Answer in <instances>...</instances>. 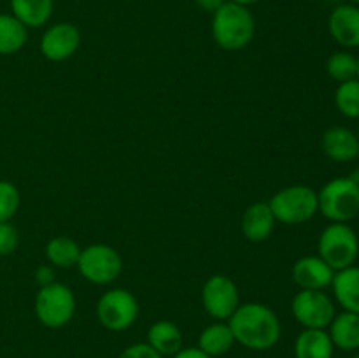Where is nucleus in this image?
<instances>
[{
	"instance_id": "obj_1",
	"label": "nucleus",
	"mask_w": 359,
	"mask_h": 358,
	"mask_svg": "<svg viewBox=\"0 0 359 358\" xmlns=\"http://www.w3.org/2000/svg\"><path fill=\"white\" fill-rule=\"evenodd\" d=\"M235 343L252 351H266L276 346L283 333L279 316L259 302L241 304L228 319Z\"/></svg>"
},
{
	"instance_id": "obj_2",
	"label": "nucleus",
	"mask_w": 359,
	"mask_h": 358,
	"mask_svg": "<svg viewBox=\"0 0 359 358\" xmlns=\"http://www.w3.org/2000/svg\"><path fill=\"white\" fill-rule=\"evenodd\" d=\"M212 39L224 51H241L255 39L256 21L249 7L233 2H224L212 13Z\"/></svg>"
},
{
	"instance_id": "obj_3",
	"label": "nucleus",
	"mask_w": 359,
	"mask_h": 358,
	"mask_svg": "<svg viewBox=\"0 0 359 358\" xmlns=\"http://www.w3.org/2000/svg\"><path fill=\"white\" fill-rule=\"evenodd\" d=\"M318 202L332 223H347L359 214V183L349 175L333 178L318 192Z\"/></svg>"
},
{
	"instance_id": "obj_4",
	"label": "nucleus",
	"mask_w": 359,
	"mask_h": 358,
	"mask_svg": "<svg viewBox=\"0 0 359 358\" xmlns=\"http://www.w3.org/2000/svg\"><path fill=\"white\" fill-rule=\"evenodd\" d=\"M273 216L283 225H302L319 213L318 192L311 186L291 185L269 200Z\"/></svg>"
},
{
	"instance_id": "obj_5",
	"label": "nucleus",
	"mask_w": 359,
	"mask_h": 358,
	"mask_svg": "<svg viewBox=\"0 0 359 358\" xmlns=\"http://www.w3.org/2000/svg\"><path fill=\"white\" fill-rule=\"evenodd\" d=\"M35 316L48 329H62L72 321L76 314L74 291L63 283H51L39 288L34 304Z\"/></svg>"
},
{
	"instance_id": "obj_6",
	"label": "nucleus",
	"mask_w": 359,
	"mask_h": 358,
	"mask_svg": "<svg viewBox=\"0 0 359 358\" xmlns=\"http://www.w3.org/2000/svg\"><path fill=\"white\" fill-rule=\"evenodd\" d=\"M318 251L335 272L354 265L359 256L358 234L347 223H330L319 235Z\"/></svg>"
},
{
	"instance_id": "obj_7",
	"label": "nucleus",
	"mask_w": 359,
	"mask_h": 358,
	"mask_svg": "<svg viewBox=\"0 0 359 358\" xmlns=\"http://www.w3.org/2000/svg\"><path fill=\"white\" fill-rule=\"evenodd\" d=\"M76 267L88 283L105 286L121 276L123 258L112 246L90 244L81 249Z\"/></svg>"
},
{
	"instance_id": "obj_8",
	"label": "nucleus",
	"mask_w": 359,
	"mask_h": 358,
	"mask_svg": "<svg viewBox=\"0 0 359 358\" xmlns=\"http://www.w3.org/2000/svg\"><path fill=\"white\" fill-rule=\"evenodd\" d=\"M97 318L104 329L123 332L139 318V302L132 291L125 288H112L98 298Z\"/></svg>"
},
{
	"instance_id": "obj_9",
	"label": "nucleus",
	"mask_w": 359,
	"mask_h": 358,
	"mask_svg": "<svg viewBox=\"0 0 359 358\" xmlns=\"http://www.w3.org/2000/svg\"><path fill=\"white\" fill-rule=\"evenodd\" d=\"M291 312L304 329L326 330L335 318V304L323 290H300L291 300Z\"/></svg>"
},
{
	"instance_id": "obj_10",
	"label": "nucleus",
	"mask_w": 359,
	"mask_h": 358,
	"mask_svg": "<svg viewBox=\"0 0 359 358\" xmlns=\"http://www.w3.org/2000/svg\"><path fill=\"white\" fill-rule=\"evenodd\" d=\"M202 305L210 318L217 321L230 319L241 305V293L235 281L224 274L210 276L202 288Z\"/></svg>"
},
{
	"instance_id": "obj_11",
	"label": "nucleus",
	"mask_w": 359,
	"mask_h": 358,
	"mask_svg": "<svg viewBox=\"0 0 359 358\" xmlns=\"http://www.w3.org/2000/svg\"><path fill=\"white\" fill-rule=\"evenodd\" d=\"M81 48V30L74 23L58 21L46 28L41 37V53L49 62H65Z\"/></svg>"
},
{
	"instance_id": "obj_12",
	"label": "nucleus",
	"mask_w": 359,
	"mask_h": 358,
	"mask_svg": "<svg viewBox=\"0 0 359 358\" xmlns=\"http://www.w3.org/2000/svg\"><path fill=\"white\" fill-rule=\"evenodd\" d=\"M335 270L321 256H302L291 269V277L300 290H325L332 286Z\"/></svg>"
},
{
	"instance_id": "obj_13",
	"label": "nucleus",
	"mask_w": 359,
	"mask_h": 358,
	"mask_svg": "<svg viewBox=\"0 0 359 358\" xmlns=\"http://www.w3.org/2000/svg\"><path fill=\"white\" fill-rule=\"evenodd\" d=\"M328 30L333 41L342 48H359V6H337L328 18Z\"/></svg>"
},
{
	"instance_id": "obj_14",
	"label": "nucleus",
	"mask_w": 359,
	"mask_h": 358,
	"mask_svg": "<svg viewBox=\"0 0 359 358\" xmlns=\"http://www.w3.org/2000/svg\"><path fill=\"white\" fill-rule=\"evenodd\" d=\"M323 151L326 157L339 164L356 160L359 157V137L346 126H332L323 133Z\"/></svg>"
},
{
	"instance_id": "obj_15",
	"label": "nucleus",
	"mask_w": 359,
	"mask_h": 358,
	"mask_svg": "<svg viewBox=\"0 0 359 358\" xmlns=\"http://www.w3.org/2000/svg\"><path fill=\"white\" fill-rule=\"evenodd\" d=\"M276 216L269 202H255L242 214V234L251 242H263L272 235L276 228Z\"/></svg>"
},
{
	"instance_id": "obj_16",
	"label": "nucleus",
	"mask_w": 359,
	"mask_h": 358,
	"mask_svg": "<svg viewBox=\"0 0 359 358\" xmlns=\"http://www.w3.org/2000/svg\"><path fill=\"white\" fill-rule=\"evenodd\" d=\"M333 297L344 311L359 312V267L337 270L332 281Z\"/></svg>"
},
{
	"instance_id": "obj_17",
	"label": "nucleus",
	"mask_w": 359,
	"mask_h": 358,
	"mask_svg": "<svg viewBox=\"0 0 359 358\" xmlns=\"http://www.w3.org/2000/svg\"><path fill=\"white\" fill-rule=\"evenodd\" d=\"M333 351L332 337L323 329H304L294 340L297 358H333Z\"/></svg>"
},
{
	"instance_id": "obj_18",
	"label": "nucleus",
	"mask_w": 359,
	"mask_h": 358,
	"mask_svg": "<svg viewBox=\"0 0 359 358\" xmlns=\"http://www.w3.org/2000/svg\"><path fill=\"white\" fill-rule=\"evenodd\" d=\"M147 344L161 357H174L182 347V332L174 321L160 319L147 330Z\"/></svg>"
},
{
	"instance_id": "obj_19",
	"label": "nucleus",
	"mask_w": 359,
	"mask_h": 358,
	"mask_svg": "<svg viewBox=\"0 0 359 358\" xmlns=\"http://www.w3.org/2000/svg\"><path fill=\"white\" fill-rule=\"evenodd\" d=\"M328 329L333 346L342 351L359 350V312L344 311L335 314Z\"/></svg>"
},
{
	"instance_id": "obj_20",
	"label": "nucleus",
	"mask_w": 359,
	"mask_h": 358,
	"mask_svg": "<svg viewBox=\"0 0 359 358\" xmlns=\"http://www.w3.org/2000/svg\"><path fill=\"white\" fill-rule=\"evenodd\" d=\"M55 0H11V14L27 28L44 27L53 16Z\"/></svg>"
},
{
	"instance_id": "obj_21",
	"label": "nucleus",
	"mask_w": 359,
	"mask_h": 358,
	"mask_svg": "<svg viewBox=\"0 0 359 358\" xmlns=\"http://www.w3.org/2000/svg\"><path fill=\"white\" fill-rule=\"evenodd\" d=\"M233 344L235 337L231 333L230 325L223 321H216L205 326L198 337V347L212 358L226 354L233 347Z\"/></svg>"
},
{
	"instance_id": "obj_22",
	"label": "nucleus",
	"mask_w": 359,
	"mask_h": 358,
	"mask_svg": "<svg viewBox=\"0 0 359 358\" xmlns=\"http://www.w3.org/2000/svg\"><path fill=\"white\" fill-rule=\"evenodd\" d=\"M28 41V28L13 14H0V56H9L23 49Z\"/></svg>"
},
{
	"instance_id": "obj_23",
	"label": "nucleus",
	"mask_w": 359,
	"mask_h": 358,
	"mask_svg": "<svg viewBox=\"0 0 359 358\" xmlns=\"http://www.w3.org/2000/svg\"><path fill=\"white\" fill-rule=\"evenodd\" d=\"M79 256L81 246L67 235L49 239L48 244H46V260L53 267H60V269L76 267Z\"/></svg>"
},
{
	"instance_id": "obj_24",
	"label": "nucleus",
	"mask_w": 359,
	"mask_h": 358,
	"mask_svg": "<svg viewBox=\"0 0 359 358\" xmlns=\"http://www.w3.org/2000/svg\"><path fill=\"white\" fill-rule=\"evenodd\" d=\"M326 72L337 83L356 79L358 58L349 51H337L326 60Z\"/></svg>"
},
{
	"instance_id": "obj_25",
	"label": "nucleus",
	"mask_w": 359,
	"mask_h": 358,
	"mask_svg": "<svg viewBox=\"0 0 359 358\" xmlns=\"http://www.w3.org/2000/svg\"><path fill=\"white\" fill-rule=\"evenodd\" d=\"M335 105L346 118L359 119V79L339 84L335 91Z\"/></svg>"
},
{
	"instance_id": "obj_26",
	"label": "nucleus",
	"mask_w": 359,
	"mask_h": 358,
	"mask_svg": "<svg viewBox=\"0 0 359 358\" xmlns=\"http://www.w3.org/2000/svg\"><path fill=\"white\" fill-rule=\"evenodd\" d=\"M20 190L11 181L0 179V221H11L20 209Z\"/></svg>"
},
{
	"instance_id": "obj_27",
	"label": "nucleus",
	"mask_w": 359,
	"mask_h": 358,
	"mask_svg": "<svg viewBox=\"0 0 359 358\" xmlns=\"http://www.w3.org/2000/svg\"><path fill=\"white\" fill-rule=\"evenodd\" d=\"M20 244V234L9 221H0V256L14 253Z\"/></svg>"
},
{
	"instance_id": "obj_28",
	"label": "nucleus",
	"mask_w": 359,
	"mask_h": 358,
	"mask_svg": "<svg viewBox=\"0 0 359 358\" xmlns=\"http://www.w3.org/2000/svg\"><path fill=\"white\" fill-rule=\"evenodd\" d=\"M118 358H163L160 353L153 350L147 343H135L125 347Z\"/></svg>"
},
{
	"instance_id": "obj_29",
	"label": "nucleus",
	"mask_w": 359,
	"mask_h": 358,
	"mask_svg": "<svg viewBox=\"0 0 359 358\" xmlns=\"http://www.w3.org/2000/svg\"><path fill=\"white\" fill-rule=\"evenodd\" d=\"M34 277H35V283L39 284V288L48 286V284L55 283V267L49 265V263H44V265L37 267Z\"/></svg>"
},
{
	"instance_id": "obj_30",
	"label": "nucleus",
	"mask_w": 359,
	"mask_h": 358,
	"mask_svg": "<svg viewBox=\"0 0 359 358\" xmlns=\"http://www.w3.org/2000/svg\"><path fill=\"white\" fill-rule=\"evenodd\" d=\"M172 358H212V357L203 353L200 347H181V350H179Z\"/></svg>"
},
{
	"instance_id": "obj_31",
	"label": "nucleus",
	"mask_w": 359,
	"mask_h": 358,
	"mask_svg": "<svg viewBox=\"0 0 359 358\" xmlns=\"http://www.w3.org/2000/svg\"><path fill=\"white\" fill-rule=\"evenodd\" d=\"M224 2H228V0H195L196 6L205 11V13H216Z\"/></svg>"
},
{
	"instance_id": "obj_32",
	"label": "nucleus",
	"mask_w": 359,
	"mask_h": 358,
	"mask_svg": "<svg viewBox=\"0 0 359 358\" xmlns=\"http://www.w3.org/2000/svg\"><path fill=\"white\" fill-rule=\"evenodd\" d=\"M228 2L238 4V6H244V7H251V6H255V4L262 2V0H228Z\"/></svg>"
},
{
	"instance_id": "obj_33",
	"label": "nucleus",
	"mask_w": 359,
	"mask_h": 358,
	"mask_svg": "<svg viewBox=\"0 0 359 358\" xmlns=\"http://www.w3.org/2000/svg\"><path fill=\"white\" fill-rule=\"evenodd\" d=\"M358 58V74H356V79H359V56H356Z\"/></svg>"
},
{
	"instance_id": "obj_34",
	"label": "nucleus",
	"mask_w": 359,
	"mask_h": 358,
	"mask_svg": "<svg viewBox=\"0 0 359 358\" xmlns=\"http://www.w3.org/2000/svg\"><path fill=\"white\" fill-rule=\"evenodd\" d=\"M351 4H354V6H359V0H349Z\"/></svg>"
},
{
	"instance_id": "obj_35",
	"label": "nucleus",
	"mask_w": 359,
	"mask_h": 358,
	"mask_svg": "<svg viewBox=\"0 0 359 358\" xmlns=\"http://www.w3.org/2000/svg\"><path fill=\"white\" fill-rule=\"evenodd\" d=\"M353 358H359V353L358 354H354V357Z\"/></svg>"
},
{
	"instance_id": "obj_36",
	"label": "nucleus",
	"mask_w": 359,
	"mask_h": 358,
	"mask_svg": "<svg viewBox=\"0 0 359 358\" xmlns=\"http://www.w3.org/2000/svg\"><path fill=\"white\" fill-rule=\"evenodd\" d=\"M358 239H359V232H358Z\"/></svg>"
},
{
	"instance_id": "obj_37",
	"label": "nucleus",
	"mask_w": 359,
	"mask_h": 358,
	"mask_svg": "<svg viewBox=\"0 0 359 358\" xmlns=\"http://www.w3.org/2000/svg\"><path fill=\"white\" fill-rule=\"evenodd\" d=\"M358 137H359V130H358Z\"/></svg>"
}]
</instances>
